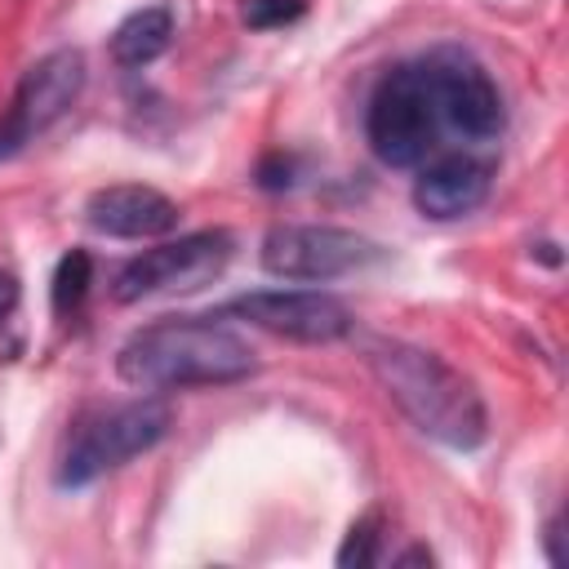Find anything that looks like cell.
I'll return each mask as SVG.
<instances>
[{"label":"cell","mask_w":569,"mask_h":569,"mask_svg":"<svg viewBox=\"0 0 569 569\" xmlns=\"http://www.w3.org/2000/svg\"><path fill=\"white\" fill-rule=\"evenodd\" d=\"M369 373L387 391V400L436 445L471 453L489 436V409L476 382L453 369L445 356L405 342V338H378L365 351Z\"/></svg>","instance_id":"cell-1"},{"label":"cell","mask_w":569,"mask_h":569,"mask_svg":"<svg viewBox=\"0 0 569 569\" xmlns=\"http://www.w3.org/2000/svg\"><path fill=\"white\" fill-rule=\"evenodd\" d=\"M258 369L253 347L222 325V316H164L142 325L116 351L120 382L138 391L231 387Z\"/></svg>","instance_id":"cell-2"},{"label":"cell","mask_w":569,"mask_h":569,"mask_svg":"<svg viewBox=\"0 0 569 569\" xmlns=\"http://www.w3.org/2000/svg\"><path fill=\"white\" fill-rule=\"evenodd\" d=\"M440 107L431 93L427 62H396L369 93L365 138L373 156L391 169H418L440 147Z\"/></svg>","instance_id":"cell-3"},{"label":"cell","mask_w":569,"mask_h":569,"mask_svg":"<svg viewBox=\"0 0 569 569\" xmlns=\"http://www.w3.org/2000/svg\"><path fill=\"white\" fill-rule=\"evenodd\" d=\"M169 422H173V413L156 396H138V400H124V405H111V409L80 418L67 449H62L58 485L84 489V485L102 480L107 471L124 467L129 458L156 449L169 436Z\"/></svg>","instance_id":"cell-4"},{"label":"cell","mask_w":569,"mask_h":569,"mask_svg":"<svg viewBox=\"0 0 569 569\" xmlns=\"http://www.w3.org/2000/svg\"><path fill=\"white\" fill-rule=\"evenodd\" d=\"M227 262H231L227 231H191V236L164 240V244L129 258L111 280V298L142 302V298H160V293H196V289L213 284Z\"/></svg>","instance_id":"cell-5"},{"label":"cell","mask_w":569,"mask_h":569,"mask_svg":"<svg viewBox=\"0 0 569 569\" xmlns=\"http://www.w3.org/2000/svg\"><path fill=\"white\" fill-rule=\"evenodd\" d=\"M378 244L360 231H347V227H329V222H280L262 236V267L280 280H311V284H325V280H338V276H351L369 262H378Z\"/></svg>","instance_id":"cell-6"},{"label":"cell","mask_w":569,"mask_h":569,"mask_svg":"<svg viewBox=\"0 0 569 569\" xmlns=\"http://www.w3.org/2000/svg\"><path fill=\"white\" fill-rule=\"evenodd\" d=\"M422 62H427L445 129H453L471 142H489L507 129V107H502L498 84L467 49H436Z\"/></svg>","instance_id":"cell-7"},{"label":"cell","mask_w":569,"mask_h":569,"mask_svg":"<svg viewBox=\"0 0 569 569\" xmlns=\"http://www.w3.org/2000/svg\"><path fill=\"white\" fill-rule=\"evenodd\" d=\"M218 316H240L253 329H267L276 338L307 342V347L338 342L356 325L347 302H338L333 293H320V289H253V293L231 298Z\"/></svg>","instance_id":"cell-8"},{"label":"cell","mask_w":569,"mask_h":569,"mask_svg":"<svg viewBox=\"0 0 569 569\" xmlns=\"http://www.w3.org/2000/svg\"><path fill=\"white\" fill-rule=\"evenodd\" d=\"M84 53L80 49H53L44 58H36L22 80H18V93H13V107H9V120L0 129V151H13L31 138H40L49 124H58L80 89H84Z\"/></svg>","instance_id":"cell-9"},{"label":"cell","mask_w":569,"mask_h":569,"mask_svg":"<svg viewBox=\"0 0 569 569\" xmlns=\"http://www.w3.org/2000/svg\"><path fill=\"white\" fill-rule=\"evenodd\" d=\"M493 187V164L471 156V151H445L431 164H418L413 178V204L422 218L449 222V218H467L489 200Z\"/></svg>","instance_id":"cell-10"},{"label":"cell","mask_w":569,"mask_h":569,"mask_svg":"<svg viewBox=\"0 0 569 569\" xmlns=\"http://www.w3.org/2000/svg\"><path fill=\"white\" fill-rule=\"evenodd\" d=\"M84 218H89L93 231H102L111 240H156V236H169L182 213L156 187L116 182V187H102V191L89 196Z\"/></svg>","instance_id":"cell-11"},{"label":"cell","mask_w":569,"mask_h":569,"mask_svg":"<svg viewBox=\"0 0 569 569\" xmlns=\"http://www.w3.org/2000/svg\"><path fill=\"white\" fill-rule=\"evenodd\" d=\"M173 44V13L164 4L133 9L116 31H111V62L116 67H147Z\"/></svg>","instance_id":"cell-12"},{"label":"cell","mask_w":569,"mask_h":569,"mask_svg":"<svg viewBox=\"0 0 569 569\" xmlns=\"http://www.w3.org/2000/svg\"><path fill=\"white\" fill-rule=\"evenodd\" d=\"M89 284H93V258H89L84 249L62 253V258H58V267H53V289H49L53 311H58V316H71V311L84 302Z\"/></svg>","instance_id":"cell-13"},{"label":"cell","mask_w":569,"mask_h":569,"mask_svg":"<svg viewBox=\"0 0 569 569\" xmlns=\"http://www.w3.org/2000/svg\"><path fill=\"white\" fill-rule=\"evenodd\" d=\"M378 542H382V516L369 511V516H360L347 529V538L338 547V565L342 569H351V565H378Z\"/></svg>","instance_id":"cell-14"},{"label":"cell","mask_w":569,"mask_h":569,"mask_svg":"<svg viewBox=\"0 0 569 569\" xmlns=\"http://www.w3.org/2000/svg\"><path fill=\"white\" fill-rule=\"evenodd\" d=\"M307 13V0H240V18L244 27L253 31H276V27H289Z\"/></svg>","instance_id":"cell-15"},{"label":"cell","mask_w":569,"mask_h":569,"mask_svg":"<svg viewBox=\"0 0 569 569\" xmlns=\"http://www.w3.org/2000/svg\"><path fill=\"white\" fill-rule=\"evenodd\" d=\"M560 538H565V533H560V520H547V529H542V547H547V560H551V565H565V560H569L565 547H560Z\"/></svg>","instance_id":"cell-16"},{"label":"cell","mask_w":569,"mask_h":569,"mask_svg":"<svg viewBox=\"0 0 569 569\" xmlns=\"http://www.w3.org/2000/svg\"><path fill=\"white\" fill-rule=\"evenodd\" d=\"M13 307H18V280H13V271H0V320H4Z\"/></svg>","instance_id":"cell-17"},{"label":"cell","mask_w":569,"mask_h":569,"mask_svg":"<svg viewBox=\"0 0 569 569\" xmlns=\"http://www.w3.org/2000/svg\"><path fill=\"white\" fill-rule=\"evenodd\" d=\"M413 560H422V565H431V551H427V547H413V551H405V556H396V565H413Z\"/></svg>","instance_id":"cell-18"}]
</instances>
